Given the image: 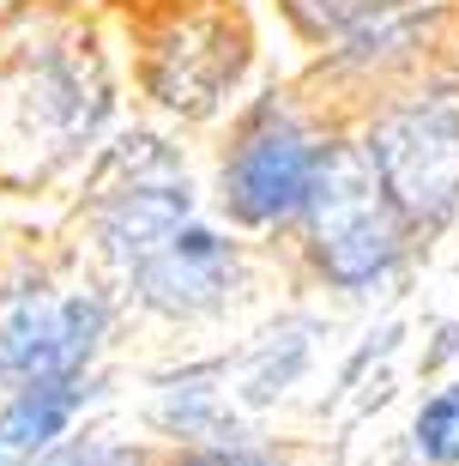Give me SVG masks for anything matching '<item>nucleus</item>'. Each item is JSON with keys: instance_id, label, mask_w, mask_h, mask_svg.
Returning <instances> with one entry per match:
<instances>
[{"instance_id": "20e7f679", "label": "nucleus", "mask_w": 459, "mask_h": 466, "mask_svg": "<svg viewBox=\"0 0 459 466\" xmlns=\"http://www.w3.org/2000/svg\"><path fill=\"white\" fill-rule=\"evenodd\" d=\"M351 146L417 242L459 218V79L411 73L381 86Z\"/></svg>"}, {"instance_id": "f257e3e1", "label": "nucleus", "mask_w": 459, "mask_h": 466, "mask_svg": "<svg viewBox=\"0 0 459 466\" xmlns=\"http://www.w3.org/2000/svg\"><path fill=\"white\" fill-rule=\"evenodd\" d=\"M85 230L103 285L157 321H205L242 291V242L200 212L187 164L157 134L115 139L103 152Z\"/></svg>"}, {"instance_id": "0eeeda50", "label": "nucleus", "mask_w": 459, "mask_h": 466, "mask_svg": "<svg viewBox=\"0 0 459 466\" xmlns=\"http://www.w3.org/2000/svg\"><path fill=\"white\" fill-rule=\"evenodd\" d=\"M248 73V25L224 0H175L145 31L139 86L157 109L182 121H212Z\"/></svg>"}, {"instance_id": "f8f14e48", "label": "nucleus", "mask_w": 459, "mask_h": 466, "mask_svg": "<svg viewBox=\"0 0 459 466\" xmlns=\"http://www.w3.org/2000/svg\"><path fill=\"white\" fill-rule=\"evenodd\" d=\"M170 466H278V454L260 449V442H242V436H218V442H194V449H182Z\"/></svg>"}, {"instance_id": "ddd939ff", "label": "nucleus", "mask_w": 459, "mask_h": 466, "mask_svg": "<svg viewBox=\"0 0 459 466\" xmlns=\"http://www.w3.org/2000/svg\"><path fill=\"white\" fill-rule=\"evenodd\" d=\"M0 466H13V461H6V454H0Z\"/></svg>"}, {"instance_id": "9b49d317", "label": "nucleus", "mask_w": 459, "mask_h": 466, "mask_svg": "<svg viewBox=\"0 0 459 466\" xmlns=\"http://www.w3.org/2000/svg\"><path fill=\"white\" fill-rule=\"evenodd\" d=\"M31 466H152V454L134 442H109V436H79V442H61Z\"/></svg>"}, {"instance_id": "9d476101", "label": "nucleus", "mask_w": 459, "mask_h": 466, "mask_svg": "<svg viewBox=\"0 0 459 466\" xmlns=\"http://www.w3.org/2000/svg\"><path fill=\"white\" fill-rule=\"evenodd\" d=\"M411 454L424 466H459V381L435 388L411 418Z\"/></svg>"}, {"instance_id": "39448f33", "label": "nucleus", "mask_w": 459, "mask_h": 466, "mask_svg": "<svg viewBox=\"0 0 459 466\" xmlns=\"http://www.w3.org/2000/svg\"><path fill=\"white\" fill-rule=\"evenodd\" d=\"M290 242H296L308 273L321 279L326 291H344V297H369L381 285H393L405 273L411 248H417L405 218L393 212V200L381 194V182L357 157L351 134L339 139V152L326 164L314 200L303 207Z\"/></svg>"}, {"instance_id": "7ed1b4c3", "label": "nucleus", "mask_w": 459, "mask_h": 466, "mask_svg": "<svg viewBox=\"0 0 459 466\" xmlns=\"http://www.w3.org/2000/svg\"><path fill=\"white\" fill-rule=\"evenodd\" d=\"M339 127H326V109H314L296 91H266L242 109L218 152V212L230 230L248 237H290L303 207L314 200L326 164L339 152Z\"/></svg>"}, {"instance_id": "1a4fd4ad", "label": "nucleus", "mask_w": 459, "mask_h": 466, "mask_svg": "<svg viewBox=\"0 0 459 466\" xmlns=\"http://www.w3.org/2000/svg\"><path fill=\"white\" fill-rule=\"evenodd\" d=\"M91 376L73 381H31V388H6L0 400V454L13 466L43 461L49 449H61L79 424V412L91 406Z\"/></svg>"}, {"instance_id": "6e6552de", "label": "nucleus", "mask_w": 459, "mask_h": 466, "mask_svg": "<svg viewBox=\"0 0 459 466\" xmlns=\"http://www.w3.org/2000/svg\"><path fill=\"white\" fill-rule=\"evenodd\" d=\"M290 31L339 79L399 86L417 73L435 31V0H278Z\"/></svg>"}, {"instance_id": "f03ea898", "label": "nucleus", "mask_w": 459, "mask_h": 466, "mask_svg": "<svg viewBox=\"0 0 459 466\" xmlns=\"http://www.w3.org/2000/svg\"><path fill=\"white\" fill-rule=\"evenodd\" d=\"M109 109V61L85 18L36 0L0 13V188L36 194L79 170Z\"/></svg>"}, {"instance_id": "423d86ee", "label": "nucleus", "mask_w": 459, "mask_h": 466, "mask_svg": "<svg viewBox=\"0 0 459 466\" xmlns=\"http://www.w3.org/2000/svg\"><path fill=\"white\" fill-rule=\"evenodd\" d=\"M115 321V297L91 273L18 267L0 279V381H73L91 376Z\"/></svg>"}]
</instances>
